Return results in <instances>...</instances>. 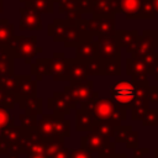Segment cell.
I'll return each instance as SVG.
<instances>
[{
    "instance_id": "f546056e",
    "label": "cell",
    "mask_w": 158,
    "mask_h": 158,
    "mask_svg": "<svg viewBox=\"0 0 158 158\" xmlns=\"http://www.w3.org/2000/svg\"><path fill=\"white\" fill-rule=\"evenodd\" d=\"M116 125L111 123V122H98L93 126L91 131L95 132V133H99L101 136H105V137H114L115 136V132H116Z\"/></svg>"
},
{
    "instance_id": "7dc6e473",
    "label": "cell",
    "mask_w": 158,
    "mask_h": 158,
    "mask_svg": "<svg viewBox=\"0 0 158 158\" xmlns=\"http://www.w3.org/2000/svg\"><path fill=\"white\" fill-rule=\"evenodd\" d=\"M51 158H69V149L64 146L60 149H58Z\"/></svg>"
},
{
    "instance_id": "e575fe53",
    "label": "cell",
    "mask_w": 158,
    "mask_h": 158,
    "mask_svg": "<svg viewBox=\"0 0 158 158\" xmlns=\"http://www.w3.org/2000/svg\"><path fill=\"white\" fill-rule=\"evenodd\" d=\"M0 86L7 91L15 93L17 86V75L9 74V75H0Z\"/></svg>"
},
{
    "instance_id": "2e32d148",
    "label": "cell",
    "mask_w": 158,
    "mask_h": 158,
    "mask_svg": "<svg viewBox=\"0 0 158 158\" xmlns=\"http://www.w3.org/2000/svg\"><path fill=\"white\" fill-rule=\"evenodd\" d=\"M69 69V81H86L89 80V74L86 72V63L78 58H68Z\"/></svg>"
},
{
    "instance_id": "c3c4849f",
    "label": "cell",
    "mask_w": 158,
    "mask_h": 158,
    "mask_svg": "<svg viewBox=\"0 0 158 158\" xmlns=\"http://www.w3.org/2000/svg\"><path fill=\"white\" fill-rule=\"evenodd\" d=\"M10 147H11L10 143L0 136V154H7L10 151Z\"/></svg>"
},
{
    "instance_id": "f1b7e54d",
    "label": "cell",
    "mask_w": 158,
    "mask_h": 158,
    "mask_svg": "<svg viewBox=\"0 0 158 158\" xmlns=\"http://www.w3.org/2000/svg\"><path fill=\"white\" fill-rule=\"evenodd\" d=\"M14 36V25L10 23L7 19H0V44L7 46Z\"/></svg>"
},
{
    "instance_id": "6f0895ef",
    "label": "cell",
    "mask_w": 158,
    "mask_h": 158,
    "mask_svg": "<svg viewBox=\"0 0 158 158\" xmlns=\"http://www.w3.org/2000/svg\"><path fill=\"white\" fill-rule=\"evenodd\" d=\"M154 158H158V148L154 149Z\"/></svg>"
},
{
    "instance_id": "9f6ffc18",
    "label": "cell",
    "mask_w": 158,
    "mask_h": 158,
    "mask_svg": "<svg viewBox=\"0 0 158 158\" xmlns=\"http://www.w3.org/2000/svg\"><path fill=\"white\" fill-rule=\"evenodd\" d=\"M2 1H4V0H0V14H1L2 10H4V4H2Z\"/></svg>"
},
{
    "instance_id": "bcb514c9",
    "label": "cell",
    "mask_w": 158,
    "mask_h": 158,
    "mask_svg": "<svg viewBox=\"0 0 158 158\" xmlns=\"http://www.w3.org/2000/svg\"><path fill=\"white\" fill-rule=\"evenodd\" d=\"M78 7L83 14L90 12V10H91V0H78Z\"/></svg>"
},
{
    "instance_id": "11a10c76",
    "label": "cell",
    "mask_w": 158,
    "mask_h": 158,
    "mask_svg": "<svg viewBox=\"0 0 158 158\" xmlns=\"http://www.w3.org/2000/svg\"><path fill=\"white\" fill-rule=\"evenodd\" d=\"M153 4H154V10H156V14H158V0H153Z\"/></svg>"
},
{
    "instance_id": "b9f144b4",
    "label": "cell",
    "mask_w": 158,
    "mask_h": 158,
    "mask_svg": "<svg viewBox=\"0 0 158 158\" xmlns=\"http://www.w3.org/2000/svg\"><path fill=\"white\" fill-rule=\"evenodd\" d=\"M69 158H93L91 152L84 148H73L69 151Z\"/></svg>"
},
{
    "instance_id": "8fae6325",
    "label": "cell",
    "mask_w": 158,
    "mask_h": 158,
    "mask_svg": "<svg viewBox=\"0 0 158 158\" xmlns=\"http://www.w3.org/2000/svg\"><path fill=\"white\" fill-rule=\"evenodd\" d=\"M46 138L36 130H30L27 136L20 144V153L23 154H44Z\"/></svg>"
},
{
    "instance_id": "7c38bea8",
    "label": "cell",
    "mask_w": 158,
    "mask_h": 158,
    "mask_svg": "<svg viewBox=\"0 0 158 158\" xmlns=\"http://www.w3.org/2000/svg\"><path fill=\"white\" fill-rule=\"evenodd\" d=\"M93 86L94 83L91 80H86V81H69V85H67L64 88V90L67 93H69L72 95V98L75 100V102L81 104L86 100H89L93 95Z\"/></svg>"
},
{
    "instance_id": "9a60e30c",
    "label": "cell",
    "mask_w": 158,
    "mask_h": 158,
    "mask_svg": "<svg viewBox=\"0 0 158 158\" xmlns=\"http://www.w3.org/2000/svg\"><path fill=\"white\" fill-rule=\"evenodd\" d=\"M17 104L20 109L28 115H41L42 114V99L37 95H17Z\"/></svg>"
},
{
    "instance_id": "8992f818",
    "label": "cell",
    "mask_w": 158,
    "mask_h": 158,
    "mask_svg": "<svg viewBox=\"0 0 158 158\" xmlns=\"http://www.w3.org/2000/svg\"><path fill=\"white\" fill-rule=\"evenodd\" d=\"M156 48V40L152 33H149L147 30L142 32V35H138L135 44L126 48V52L132 54L133 58H141L143 56L151 54L154 52Z\"/></svg>"
},
{
    "instance_id": "7bdbcfd3",
    "label": "cell",
    "mask_w": 158,
    "mask_h": 158,
    "mask_svg": "<svg viewBox=\"0 0 158 158\" xmlns=\"http://www.w3.org/2000/svg\"><path fill=\"white\" fill-rule=\"evenodd\" d=\"M115 154V143L114 142H109L101 151L98 152V157L99 158H111Z\"/></svg>"
},
{
    "instance_id": "277c9868",
    "label": "cell",
    "mask_w": 158,
    "mask_h": 158,
    "mask_svg": "<svg viewBox=\"0 0 158 158\" xmlns=\"http://www.w3.org/2000/svg\"><path fill=\"white\" fill-rule=\"evenodd\" d=\"M111 100L122 107L130 109L133 100L136 99V84L128 80L116 81L110 86Z\"/></svg>"
},
{
    "instance_id": "3957f363",
    "label": "cell",
    "mask_w": 158,
    "mask_h": 158,
    "mask_svg": "<svg viewBox=\"0 0 158 158\" xmlns=\"http://www.w3.org/2000/svg\"><path fill=\"white\" fill-rule=\"evenodd\" d=\"M80 107L85 109L89 111L93 117L95 123L98 122H110L111 117L114 115V111L116 109V104L111 99H105V98H99V93L93 91V95L89 100L81 102Z\"/></svg>"
},
{
    "instance_id": "5b68a950",
    "label": "cell",
    "mask_w": 158,
    "mask_h": 158,
    "mask_svg": "<svg viewBox=\"0 0 158 158\" xmlns=\"http://www.w3.org/2000/svg\"><path fill=\"white\" fill-rule=\"evenodd\" d=\"M48 109L53 111V114L68 115L70 110L77 109V102L72 98L69 93L64 91H54L51 98H48Z\"/></svg>"
},
{
    "instance_id": "db71d44e",
    "label": "cell",
    "mask_w": 158,
    "mask_h": 158,
    "mask_svg": "<svg viewBox=\"0 0 158 158\" xmlns=\"http://www.w3.org/2000/svg\"><path fill=\"white\" fill-rule=\"evenodd\" d=\"M111 158H126V154H116V153H115Z\"/></svg>"
},
{
    "instance_id": "ffe728a7",
    "label": "cell",
    "mask_w": 158,
    "mask_h": 158,
    "mask_svg": "<svg viewBox=\"0 0 158 158\" xmlns=\"http://www.w3.org/2000/svg\"><path fill=\"white\" fill-rule=\"evenodd\" d=\"M84 32L77 26V25H67L63 32V38L62 42L64 43V47H75L84 37Z\"/></svg>"
},
{
    "instance_id": "52a82bcc",
    "label": "cell",
    "mask_w": 158,
    "mask_h": 158,
    "mask_svg": "<svg viewBox=\"0 0 158 158\" xmlns=\"http://www.w3.org/2000/svg\"><path fill=\"white\" fill-rule=\"evenodd\" d=\"M49 75L56 81H69V69H68V58L64 53L54 52L52 58H49Z\"/></svg>"
},
{
    "instance_id": "7a4b0ae2",
    "label": "cell",
    "mask_w": 158,
    "mask_h": 158,
    "mask_svg": "<svg viewBox=\"0 0 158 158\" xmlns=\"http://www.w3.org/2000/svg\"><path fill=\"white\" fill-rule=\"evenodd\" d=\"M14 58H21L26 64H30L31 59L42 52V47H37L36 36H14L6 46Z\"/></svg>"
},
{
    "instance_id": "f35d334b",
    "label": "cell",
    "mask_w": 158,
    "mask_h": 158,
    "mask_svg": "<svg viewBox=\"0 0 158 158\" xmlns=\"http://www.w3.org/2000/svg\"><path fill=\"white\" fill-rule=\"evenodd\" d=\"M20 122L21 126L27 130H36L37 127V115H28V114H21L20 115Z\"/></svg>"
},
{
    "instance_id": "cb8c5ba5",
    "label": "cell",
    "mask_w": 158,
    "mask_h": 158,
    "mask_svg": "<svg viewBox=\"0 0 158 158\" xmlns=\"http://www.w3.org/2000/svg\"><path fill=\"white\" fill-rule=\"evenodd\" d=\"M130 109H131V118L133 121L142 120L144 112L149 109V101L147 96H136Z\"/></svg>"
},
{
    "instance_id": "ee69618b",
    "label": "cell",
    "mask_w": 158,
    "mask_h": 158,
    "mask_svg": "<svg viewBox=\"0 0 158 158\" xmlns=\"http://www.w3.org/2000/svg\"><path fill=\"white\" fill-rule=\"evenodd\" d=\"M125 143H126V147H127L128 149H135V148H137V147H138V132L132 130V132L130 133V136H128V138L126 139Z\"/></svg>"
},
{
    "instance_id": "1f68e13d",
    "label": "cell",
    "mask_w": 158,
    "mask_h": 158,
    "mask_svg": "<svg viewBox=\"0 0 158 158\" xmlns=\"http://www.w3.org/2000/svg\"><path fill=\"white\" fill-rule=\"evenodd\" d=\"M85 63H86V72L89 75H102L104 60L101 58L96 56V57L88 59Z\"/></svg>"
},
{
    "instance_id": "30bf717a",
    "label": "cell",
    "mask_w": 158,
    "mask_h": 158,
    "mask_svg": "<svg viewBox=\"0 0 158 158\" xmlns=\"http://www.w3.org/2000/svg\"><path fill=\"white\" fill-rule=\"evenodd\" d=\"M20 30L21 31H41L42 19L41 14L33 7L25 5L20 9Z\"/></svg>"
},
{
    "instance_id": "ab89813d",
    "label": "cell",
    "mask_w": 158,
    "mask_h": 158,
    "mask_svg": "<svg viewBox=\"0 0 158 158\" xmlns=\"http://www.w3.org/2000/svg\"><path fill=\"white\" fill-rule=\"evenodd\" d=\"M14 117L9 114V111L4 107H0V128H5L7 126H14Z\"/></svg>"
},
{
    "instance_id": "603a6c76",
    "label": "cell",
    "mask_w": 158,
    "mask_h": 158,
    "mask_svg": "<svg viewBox=\"0 0 158 158\" xmlns=\"http://www.w3.org/2000/svg\"><path fill=\"white\" fill-rule=\"evenodd\" d=\"M138 37V31L137 30H116L115 32V38L116 42L121 48H127L132 44H135L136 40Z\"/></svg>"
},
{
    "instance_id": "f6af8a7d",
    "label": "cell",
    "mask_w": 158,
    "mask_h": 158,
    "mask_svg": "<svg viewBox=\"0 0 158 158\" xmlns=\"http://www.w3.org/2000/svg\"><path fill=\"white\" fill-rule=\"evenodd\" d=\"M147 99L151 102H158V85L156 86H148L147 89Z\"/></svg>"
},
{
    "instance_id": "83f0119b",
    "label": "cell",
    "mask_w": 158,
    "mask_h": 158,
    "mask_svg": "<svg viewBox=\"0 0 158 158\" xmlns=\"http://www.w3.org/2000/svg\"><path fill=\"white\" fill-rule=\"evenodd\" d=\"M64 139L59 136H52L46 138V147H44V156L46 158H51L58 149L64 147Z\"/></svg>"
},
{
    "instance_id": "f907efd6",
    "label": "cell",
    "mask_w": 158,
    "mask_h": 158,
    "mask_svg": "<svg viewBox=\"0 0 158 158\" xmlns=\"http://www.w3.org/2000/svg\"><path fill=\"white\" fill-rule=\"evenodd\" d=\"M152 75L154 77V80H156V81H158V59H157V62H156V64H154V68H153V73H152Z\"/></svg>"
},
{
    "instance_id": "4316f807",
    "label": "cell",
    "mask_w": 158,
    "mask_h": 158,
    "mask_svg": "<svg viewBox=\"0 0 158 158\" xmlns=\"http://www.w3.org/2000/svg\"><path fill=\"white\" fill-rule=\"evenodd\" d=\"M31 74L37 77V80H42L43 75H49V58H37L31 64Z\"/></svg>"
},
{
    "instance_id": "4fadbf2b",
    "label": "cell",
    "mask_w": 158,
    "mask_h": 158,
    "mask_svg": "<svg viewBox=\"0 0 158 158\" xmlns=\"http://www.w3.org/2000/svg\"><path fill=\"white\" fill-rule=\"evenodd\" d=\"M98 56V43L94 41V36L85 33L83 40L75 46V58L86 62L88 59Z\"/></svg>"
},
{
    "instance_id": "44dd1931",
    "label": "cell",
    "mask_w": 158,
    "mask_h": 158,
    "mask_svg": "<svg viewBox=\"0 0 158 158\" xmlns=\"http://www.w3.org/2000/svg\"><path fill=\"white\" fill-rule=\"evenodd\" d=\"M37 93V81L31 78V75H17V86L15 94L20 96L25 95H36Z\"/></svg>"
},
{
    "instance_id": "e0dca14e",
    "label": "cell",
    "mask_w": 158,
    "mask_h": 158,
    "mask_svg": "<svg viewBox=\"0 0 158 158\" xmlns=\"http://www.w3.org/2000/svg\"><path fill=\"white\" fill-rule=\"evenodd\" d=\"M30 132V130L20 126H7L5 128L1 130V137L5 138L10 146H20L21 142L23 141V138L27 136V133Z\"/></svg>"
},
{
    "instance_id": "484cf974",
    "label": "cell",
    "mask_w": 158,
    "mask_h": 158,
    "mask_svg": "<svg viewBox=\"0 0 158 158\" xmlns=\"http://www.w3.org/2000/svg\"><path fill=\"white\" fill-rule=\"evenodd\" d=\"M54 116V136L63 138L70 137V121L65 118V115L53 114Z\"/></svg>"
},
{
    "instance_id": "5bb4252c",
    "label": "cell",
    "mask_w": 158,
    "mask_h": 158,
    "mask_svg": "<svg viewBox=\"0 0 158 158\" xmlns=\"http://www.w3.org/2000/svg\"><path fill=\"white\" fill-rule=\"evenodd\" d=\"M110 142L109 137L101 136L99 133H95L93 131H89L85 136L80 138V146L84 149H88L90 152H99L101 151L107 143Z\"/></svg>"
},
{
    "instance_id": "4dcf8cb0",
    "label": "cell",
    "mask_w": 158,
    "mask_h": 158,
    "mask_svg": "<svg viewBox=\"0 0 158 158\" xmlns=\"http://www.w3.org/2000/svg\"><path fill=\"white\" fill-rule=\"evenodd\" d=\"M15 104H17V94L7 91L0 86V107L9 110L14 109Z\"/></svg>"
},
{
    "instance_id": "d6986e66",
    "label": "cell",
    "mask_w": 158,
    "mask_h": 158,
    "mask_svg": "<svg viewBox=\"0 0 158 158\" xmlns=\"http://www.w3.org/2000/svg\"><path fill=\"white\" fill-rule=\"evenodd\" d=\"M95 125L93 115L83 107L75 109V130L78 132H89Z\"/></svg>"
},
{
    "instance_id": "f5cc1de1",
    "label": "cell",
    "mask_w": 158,
    "mask_h": 158,
    "mask_svg": "<svg viewBox=\"0 0 158 158\" xmlns=\"http://www.w3.org/2000/svg\"><path fill=\"white\" fill-rule=\"evenodd\" d=\"M27 158H46L44 154H27Z\"/></svg>"
},
{
    "instance_id": "ac0fdd59",
    "label": "cell",
    "mask_w": 158,
    "mask_h": 158,
    "mask_svg": "<svg viewBox=\"0 0 158 158\" xmlns=\"http://www.w3.org/2000/svg\"><path fill=\"white\" fill-rule=\"evenodd\" d=\"M91 15H116L118 14L117 0H91Z\"/></svg>"
},
{
    "instance_id": "91938a15",
    "label": "cell",
    "mask_w": 158,
    "mask_h": 158,
    "mask_svg": "<svg viewBox=\"0 0 158 158\" xmlns=\"http://www.w3.org/2000/svg\"><path fill=\"white\" fill-rule=\"evenodd\" d=\"M0 136H1V128H0Z\"/></svg>"
},
{
    "instance_id": "9c48e42d",
    "label": "cell",
    "mask_w": 158,
    "mask_h": 158,
    "mask_svg": "<svg viewBox=\"0 0 158 158\" xmlns=\"http://www.w3.org/2000/svg\"><path fill=\"white\" fill-rule=\"evenodd\" d=\"M98 43V57L102 60L120 59L121 47L116 42L115 36H99L96 40Z\"/></svg>"
},
{
    "instance_id": "836d02e7",
    "label": "cell",
    "mask_w": 158,
    "mask_h": 158,
    "mask_svg": "<svg viewBox=\"0 0 158 158\" xmlns=\"http://www.w3.org/2000/svg\"><path fill=\"white\" fill-rule=\"evenodd\" d=\"M120 73H121L120 59H110V60H104L102 75H120Z\"/></svg>"
},
{
    "instance_id": "74e56055",
    "label": "cell",
    "mask_w": 158,
    "mask_h": 158,
    "mask_svg": "<svg viewBox=\"0 0 158 158\" xmlns=\"http://www.w3.org/2000/svg\"><path fill=\"white\" fill-rule=\"evenodd\" d=\"M54 5H58V12L64 14L69 10H77L78 0H54Z\"/></svg>"
},
{
    "instance_id": "ba28073f",
    "label": "cell",
    "mask_w": 158,
    "mask_h": 158,
    "mask_svg": "<svg viewBox=\"0 0 158 158\" xmlns=\"http://www.w3.org/2000/svg\"><path fill=\"white\" fill-rule=\"evenodd\" d=\"M126 73L127 75L132 77V83L137 84V85H149L148 81V69L146 67V64L139 59V58H133L130 57L126 59Z\"/></svg>"
},
{
    "instance_id": "681fc988",
    "label": "cell",
    "mask_w": 158,
    "mask_h": 158,
    "mask_svg": "<svg viewBox=\"0 0 158 158\" xmlns=\"http://www.w3.org/2000/svg\"><path fill=\"white\" fill-rule=\"evenodd\" d=\"M149 149L148 148H135L133 149V158H143V156L148 154Z\"/></svg>"
},
{
    "instance_id": "d4e9b609",
    "label": "cell",
    "mask_w": 158,
    "mask_h": 158,
    "mask_svg": "<svg viewBox=\"0 0 158 158\" xmlns=\"http://www.w3.org/2000/svg\"><path fill=\"white\" fill-rule=\"evenodd\" d=\"M36 131L44 138L54 136V116L52 115H43L37 123Z\"/></svg>"
},
{
    "instance_id": "816d5d0a",
    "label": "cell",
    "mask_w": 158,
    "mask_h": 158,
    "mask_svg": "<svg viewBox=\"0 0 158 158\" xmlns=\"http://www.w3.org/2000/svg\"><path fill=\"white\" fill-rule=\"evenodd\" d=\"M149 33H152L154 36V40H156V47H158V30H147Z\"/></svg>"
},
{
    "instance_id": "d6a6232c",
    "label": "cell",
    "mask_w": 158,
    "mask_h": 158,
    "mask_svg": "<svg viewBox=\"0 0 158 158\" xmlns=\"http://www.w3.org/2000/svg\"><path fill=\"white\" fill-rule=\"evenodd\" d=\"M156 17V10L153 0H141V7L138 19H154Z\"/></svg>"
},
{
    "instance_id": "60d3db41",
    "label": "cell",
    "mask_w": 158,
    "mask_h": 158,
    "mask_svg": "<svg viewBox=\"0 0 158 158\" xmlns=\"http://www.w3.org/2000/svg\"><path fill=\"white\" fill-rule=\"evenodd\" d=\"M64 15H65V19L68 20V22L70 25H77L78 21H80L83 19V12L79 9H77V10H69V11L64 12Z\"/></svg>"
},
{
    "instance_id": "6da1fadb",
    "label": "cell",
    "mask_w": 158,
    "mask_h": 158,
    "mask_svg": "<svg viewBox=\"0 0 158 158\" xmlns=\"http://www.w3.org/2000/svg\"><path fill=\"white\" fill-rule=\"evenodd\" d=\"M77 26L91 36H115L116 20L115 15H93L90 19H81Z\"/></svg>"
},
{
    "instance_id": "7402d4cb",
    "label": "cell",
    "mask_w": 158,
    "mask_h": 158,
    "mask_svg": "<svg viewBox=\"0 0 158 158\" xmlns=\"http://www.w3.org/2000/svg\"><path fill=\"white\" fill-rule=\"evenodd\" d=\"M118 12L126 15V19H138L141 0H117Z\"/></svg>"
},
{
    "instance_id": "680465c9",
    "label": "cell",
    "mask_w": 158,
    "mask_h": 158,
    "mask_svg": "<svg viewBox=\"0 0 158 158\" xmlns=\"http://www.w3.org/2000/svg\"><path fill=\"white\" fill-rule=\"evenodd\" d=\"M21 2H23V4H28V2H31L32 0H20Z\"/></svg>"
},
{
    "instance_id": "8d00e7d4",
    "label": "cell",
    "mask_w": 158,
    "mask_h": 158,
    "mask_svg": "<svg viewBox=\"0 0 158 158\" xmlns=\"http://www.w3.org/2000/svg\"><path fill=\"white\" fill-rule=\"evenodd\" d=\"M141 121L143 126H158V109H148Z\"/></svg>"
},
{
    "instance_id": "d590c367",
    "label": "cell",
    "mask_w": 158,
    "mask_h": 158,
    "mask_svg": "<svg viewBox=\"0 0 158 158\" xmlns=\"http://www.w3.org/2000/svg\"><path fill=\"white\" fill-rule=\"evenodd\" d=\"M132 132V126L131 125H120L116 127V132H115V143H120V142H126V139L128 138L130 133Z\"/></svg>"
}]
</instances>
